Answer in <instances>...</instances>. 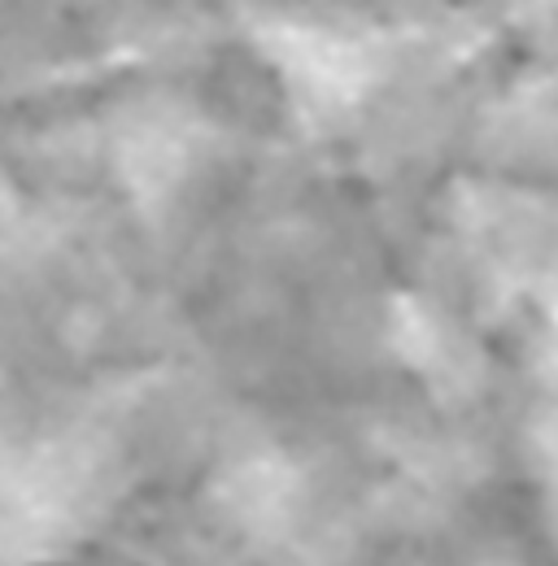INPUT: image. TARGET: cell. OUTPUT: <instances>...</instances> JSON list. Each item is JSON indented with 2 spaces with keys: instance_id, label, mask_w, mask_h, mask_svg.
<instances>
[{
  "instance_id": "obj_1",
  "label": "cell",
  "mask_w": 558,
  "mask_h": 566,
  "mask_svg": "<svg viewBox=\"0 0 558 566\" xmlns=\"http://www.w3.org/2000/svg\"><path fill=\"white\" fill-rule=\"evenodd\" d=\"M227 496H231V510L240 514V523L271 527L292 505V475L279 462H249L231 475Z\"/></svg>"
}]
</instances>
